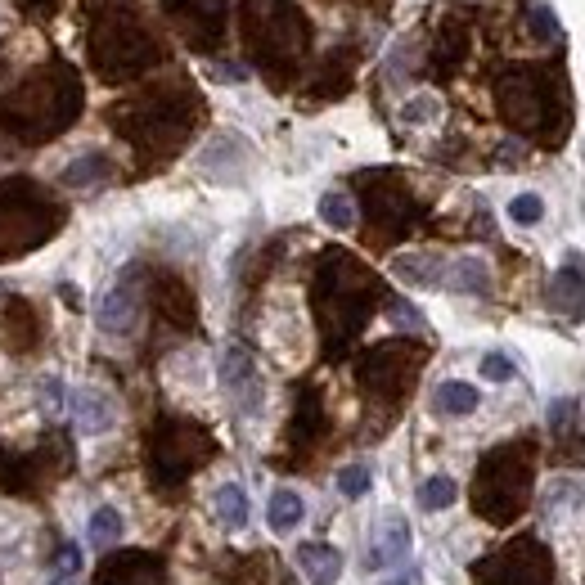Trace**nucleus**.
<instances>
[{"label": "nucleus", "instance_id": "1", "mask_svg": "<svg viewBox=\"0 0 585 585\" xmlns=\"http://www.w3.org/2000/svg\"><path fill=\"white\" fill-rule=\"evenodd\" d=\"M495 104H500L504 122L522 135H540L545 144H558L572 122V99L558 72L540 68H509L495 86Z\"/></svg>", "mask_w": 585, "mask_h": 585}, {"label": "nucleus", "instance_id": "2", "mask_svg": "<svg viewBox=\"0 0 585 585\" xmlns=\"http://www.w3.org/2000/svg\"><path fill=\"white\" fill-rule=\"evenodd\" d=\"M306 23L288 0H248L243 5V41L257 50L275 77H288L306 50Z\"/></svg>", "mask_w": 585, "mask_h": 585}, {"label": "nucleus", "instance_id": "3", "mask_svg": "<svg viewBox=\"0 0 585 585\" xmlns=\"http://www.w3.org/2000/svg\"><path fill=\"white\" fill-rule=\"evenodd\" d=\"M531 500V446L509 441L491 450L477 468V513L491 522H513Z\"/></svg>", "mask_w": 585, "mask_h": 585}, {"label": "nucleus", "instance_id": "4", "mask_svg": "<svg viewBox=\"0 0 585 585\" xmlns=\"http://www.w3.org/2000/svg\"><path fill=\"white\" fill-rule=\"evenodd\" d=\"M477 585H554V558L536 536H518L473 567Z\"/></svg>", "mask_w": 585, "mask_h": 585}, {"label": "nucleus", "instance_id": "5", "mask_svg": "<svg viewBox=\"0 0 585 585\" xmlns=\"http://www.w3.org/2000/svg\"><path fill=\"white\" fill-rule=\"evenodd\" d=\"M221 383H225V392L234 396L239 410L252 414L261 405V374H257V365H252V356L243 347H230L221 356Z\"/></svg>", "mask_w": 585, "mask_h": 585}, {"label": "nucleus", "instance_id": "6", "mask_svg": "<svg viewBox=\"0 0 585 585\" xmlns=\"http://www.w3.org/2000/svg\"><path fill=\"white\" fill-rule=\"evenodd\" d=\"M549 306L567 320H585V257L581 252H567L563 270L549 284Z\"/></svg>", "mask_w": 585, "mask_h": 585}, {"label": "nucleus", "instance_id": "7", "mask_svg": "<svg viewBox=\"0 0 585 585\" xmlns=\"http://www.w3.org/2000/svg\"><path fill=\"white\" fill-rule=\"evenodd\" d=\"M68 410H72V419H77V428L86 432V437H104V432L117 423V405L108 401L99 387H77V392L68 396Z\"/></svg>", "mask_w": 585, "mask_h": 585}, {"label": "nucleus", "instance_id": "8", "mask_svg": "<svg viewBox=\"0 0 585 585\" xmlns=\"http://www.w3.org/2000/svg\"><path fill=\"white\" fill-rule=\"evenodd\" d=\"M410 554V522L401 513H387L374 531V545H369V567H396Z\"/></svg>", "mask_w": 585, "mask_h": 585}, {"label": "nucleus", "instance_id": "9", "mask_svg": "<svg viewBox=\"0 0 585 585\" xmlns=\"http://www.w3.org/2000/svg\"><path fill=\"white\" fill-rule=\"evenodd\" d=\"M167 581V572H162V563L153 554H117L108 558L104 576H99V585H162Z\"/></svg>", "mask_w": 585, "mask_h": 585}, {"label": "nucleus", "instance_id": "10", "mask_svg": "<svg viewBox=\"0 0 585 585\" xmlns=\"http://www.w3.org/2000/svg\"><path fill=\"white\" fill-rule=\"evenodd\" d=\"M135 311H140V297H135V288L122 279L117 288H108V293L99 297L95 324H99L104 333H131V329H135Z\"/></svg>", "mask_w": 585, "mask_h": 585}, {"label": "nucleus", "instance_id": "11", "mask_svg": "<svg viewBox=\"0 0 585 585\" xmlns=\"http://www.w3.org/2000/svg\"><path fill=\"white\" fill-rule=\"evenodd\" d=\"M297 572L306 576V585H338L342 554L324 540H306V545H297Z\"/></svg>", "mask_w": 585, "mask_h": 585}, {"label": "nucleus", "instance_id": "12", "mask_svg": "<svg viewBox=\"0 0 585 585\" xmlns=\"http://www.w3.org/2000/svg\"><path fill=\"white\" fill-rule=\"evenodd\" d=\"M392 275L414 288H437L441 284V257L437 252H401L392 257Z\"/></svg>", "mask_w": 585, "mask_h": 585}, {"label": "nucleus", "instance_id": "13", "mask_svg": "<svg viewBox=\"0 0 585 585\" xmlns=\"http://www.w3.org/2000/svg\"><path fill=\"white\" fill-rule=\"evenodd\" d=\"M302 513H306V504H302V495L297 491H288V486H279V491H270V504H266V522H270V531H293L297 522H302Z\"/></svg>", "mask_w": 585, "mask_h": 585}, {"label": "nucleus", "instance_id": "14", "mask_svg": "<svg viewBox=\"0 0 585 585\" xmlns=\"http://www.w3.org/2000/svg\"><path fill=\"white\" fill-rule=\"evenodd\" d=\"M477 387L473 383H459V378H450V383H441L437 392H432V410L437 414H473L477 410Z\"/></svg>", "mask_w": 585, "mask_h": 585}, {"label": "nucleus", "instance_id": "15", "mask_svg": "<svg viewBox=\"0 0 585 585\" xmlns=\"http://www.w3.org/2000/svg\"><path fill=\"white\" fill-rule=\"evenodd\" d=\"M216 518H221L230 531L248 527V518H252V504H248V491H243L239 482H225L221 491H216Z\"/></svg>", "mask_w": 585, "mask_h": 585}, {"label": "nucleus", "instance_id": "16", "mask_svg": "<svg viewBox=\"0 0 585 585\" xmlns=\"http://www.w3.org/2000/svg\"><path fill=\"white\" fill-rule=\"evenodd\" d=\"M455 293H473V297H482L486 288H491V270H486V261L482 257H459L455 266H450V279H446Z\"/></svg>", "mask_w": 585, "mask_h": 585}, {"label": "nucleus", "instance_id": "17", "mask_svg": "<svg viewBox=\"0 0 585 585\" xmlns=\"http://www.w3.org/2000/svg\"><path fill=\"white\" fill-rule=\"evenodd\" d=\"M117 536H122V513H117L113 504H99V509L90 513V527H86L90 549H108V545H117Z\"/></svg>", "mask_w": 585, "mask_h": 585}, {"label": "nucleus", "instance_id": "18", "mask_svg": "<svg viewBox=\"0 0 585 585\" xmlns=\"http://www.w3.org/2000/svg\"><path fill=\"white\" fill-rule=\"evenodd\" d=\"M320 221L329 225V230H351V225H356V203H351L342 189H329V194L320 198Z\"/></svg>", "mask_w": 585, "mask_h": 585}, {"label": "nucleus", "instance_id": "19", "mask_svg": "<svg viewBox=\"0 0 585 585\" xmlns=\"http://www.w3.org/2000/svg\"><path fill=\"white\" fill-rule=\"evenodd\" d=\"M455 500H459V486H455V477H446V473L428 477V482L419 486V509H428V513L450 509Z\"/></svg>", "mask_w": 585, "mask_h": 585}, {"label": "nucleus", "instance_id": "20", "mask_svg": "<svg viewBox=\"0 0 585 585\" xmlns=\"http://www.w3.org/2000/svg\"><path fill=\"white\" fill-rule=\"evenodd\" d=\"M108 176V162L104 153H81L68 171H63V185H95V180Z\"/></svg>", "mask_w": 585, "mask_h": 585}, {"label": "nucleus", "instance_id": "21", "mask_svg": "<svg viewBox=\"0 0 585 585\" xmlns=\"http://www.w3.org/2000/svg\"><path fill=\"white\" fill-rule=\"evenodd\" d=\"M369 482H374V477H369V468H365V464H347V468H338V491L347 495V500H360V495L369 491Z\"/></svg>", "mask_w": 585, "mask_h": 585}, {"label": "nucleus", "instance_id": "22", "mask_svg": "<svg viewBox=\"0 0 585 585\" xmlns=\"http://www.w3.org/2000/svg\"><path fill=\"white\" fill-rule=\"evenodd\" d=\"M540 216H545V203H540V194H518L509 203V221H518V225H536Z\"/></svg>", "mask_w": 585, "mask_h": 585}, {"label": "nucleus", "instance_id": "23", "mask_svg": "<svg viewBox=\"0 0 585 585\" xmlns=\"http://www.w3.org/2000/svg\"><path fill=\"white\" fill-rule=\"evenodd\" d=\"M513 374H518V369H513V360L504 356V351H486L482 356V378L486 383H509Z\"/></svg>", "mask_w": 585, "mask_h": 585}, {"label": "nucleus", "instance_id": "24", "mask_svg": "<svg viewBox=\"0 0 585 585\" xmlns=\"http://www.w3.org/2000/svg\"><path fill=\"white\" fill-rule=\"evenodd\" d=\"M387 320H392V324H401V329H414V333H423V329H428V320H423V315L414 311L410 302H401V297H392V302H387Z\"/></svg>", "mask_w": 585, "mask_h": 585}, {"label": "nucleus", "instance_id": "25", "mask_svg": "<svg viewBox=\"0 0 585 585\" xmlns=\"http://www.w3.org/2000/svg\"><path fill=\"white\" fill-rule=\"evenodd\" d=\"M441 113V104L432 95H419V99H410V104L401 108V122H410V126H419V122H432V117Z\"/></svg>", "mask_w": 585, "mask_h": 585}, {"label": "nucleus", "instance_id": "26", "mask_svg": "<svg viewBox=\"0 0 585 585\" xmlns=\"http://www.w3.org/2000/svg\"><path fill=\"white\" fill-rule=\"evenodd\" d=\"M531 32H536V41H554L558 36V23H554V14H549L545 5L531 9Z\"/></svg>", "mask_w": 585, "mask_h": 585}, {"label": "nucleus", "instance_id": "27", "mask_svg": "<svg viewBox=\"0 0 585 585\" xmlns=\"http://www.w3.org/2000/svg\"><path fill=\"white\" fill-rule=\"evenodd\" d=\"M41 410L45 414H59L63 410V383H59V378H45V383H41Z\"/></svg>", "mask_w": 585, "mask_h": 585}, {"label": "nucleus", "instance_id": "28", "mask_svg": "<svg viewBox=\"0 0 585 585\" xmlns=\"http://www.w3.org/2000/svg\"><path fill=\"white\" fill-rule=\"evenodd\" d=\"M77 567H81V549L77 545H63V554H59V581L77 576Z\"/></svg>", "mask_w": 585, "mask_h": 585}, {"label": "nucleus", "instance_id": "29", "mask_svg": "<svg viewBox=\"0 0 585 585\" xmlns=\"http://www.w3.org/2000/svg\"><path fill=\"white\" fill-rule=\"evenodd\" d=\"M410 581H414V576L405 572V576H396V581H387V585H410Z\"/></svg>", "mask_w": 585, "mask_h": 585}, {"label": "nucleus", "instance_id": "30", "mask_svg": "<svg viewBox=\"0 0 585 585\" xmlns=\"http://www.w3.org/2000/svg\"><path fill=\"white\" fill-rule=\"evenodd\" d=\"M0 297H5V284H0Z\"/></svg>", "mask_w": 585, "mask_h": 585}]
</instances>
